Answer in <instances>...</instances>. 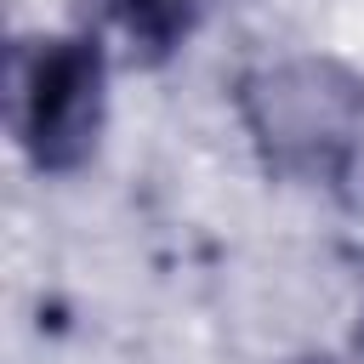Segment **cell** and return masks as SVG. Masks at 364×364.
<instances>
[{"mask_svg":"<svg viewBox=\"0 0 364 364\" xmlns=\"http://www.w3.org/2000/svg\"><path fill=\"white\" fill-rule=\"evenodd\" d=\"M239 125L267 176L364 205V74L336 57H273L233 80Z\"/></svg>","mask_w":364,"mask_h":364,"instance_id":"1","label":"cell"},{"mask_svg":"<svg viewBox=\"0 0 364 364\" xmlns=\"http://www.w3.org/2000/svg\"><path fill=\"white\" fill-rule=\"evenodd\" d=\"M210 0H85V28L125 51L131 68L171 63L205 23Z\"/></svg>","mask_w":364,"mask_h":364,"instance_id":"3","label":"cell"},{"mask_svg":"<svg viewBox=\"0 0 364 364\" xmlns=\"http://www.w3.org/2000/svg\"><path fill=\"white\" fill-rule=\"evenodd\" d=\"M358 353H364V313H358Z\"/></svg>","mask_w":364,"mask_h":364,"instance_id":"4","label":"cell"},{"mask_svg":"<svg viewBox=\"0 0 364 364\" xmlns=\"http://www.w3.org/2000/svg\"><path fill=\"white\" fill-rule=\"evenodd\" d=\"M108 125V46L91 28L23 34L6 57V131L34 176H74Z\"/></svg>","mask_w":364,"mask_h":364,"instance_id":"2","label":"cell"},{"mask_svg":"<svg viewBox=\"0 0 364 364\" xmlns=\"http://www.w3.org/2000/svg\"><path fill=\"white\" fill-rule=\"evenodd\" d=\"M284 364H324V358H284Z\"/></svg>","mask_w":364,"mask_h":364,"instance_id":"5","label":"cell"}]
</instances>
